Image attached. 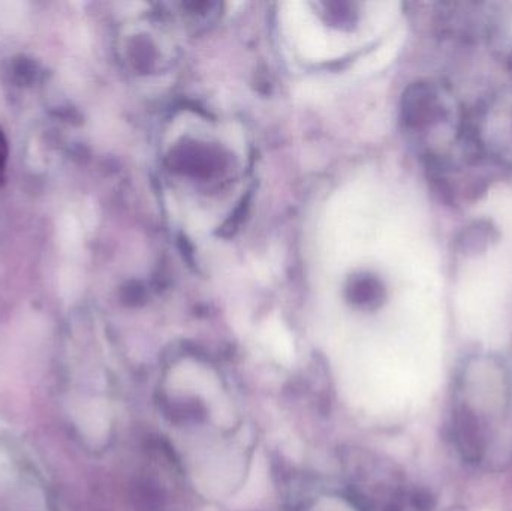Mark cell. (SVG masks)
I'll use <instances>...</instances> for the list:
<instances>
[{"label":"cell","instance_id":"obj_1","mask_svg":"<svg viewBox=\"0 0 512 511\" xmlns=\"http://www.w3.org/2000/svg\"><path fill=\"white\" fill-rule=\"evenodd\" d=\"M454 441L463 459L477 464L483 459L486 443L477 416L468 407L457 408L453 417Z\"/></svg>","mask_w":512,"mask_h":511},{"label":"cell","instance_id":"obj_2","mask_svg":"<svg viewBox=\"0 0 512 511\" xmlns=\"http://www.w3.org/2000/svg\"><path fill=\"white\" fill-rule=\"evenodd\" d=\"M445 116H447V110L435 87L423 84L412 90L409 98V117L414 125H432V123L441 122Z\"/></svg>","mask_w":512,"mask_h":511},{"label":"cell","instance_id":"obj_3","mask_svg":"<svg viewBox=\"0 0 512 511\" xmlns=\"http://www.w3.org/2000/svg\"><path fill=\"white\" fill-rule=\"evenodd\" d=\"M492 231L490 225L483 224V222L472 225L469 230L465 231L462 240H460L463 243V249L477 252L486 248L489 245V240L492 239Z\"/></svg>","mask_w":512,"mask_h":511},{"label":"cell","instance_id":"obj_4","mask_svg":"<svg viewBox=\"0 0 512 511\" xmlns=\"http://www.w3.org/2000/svg\"><path fill=\"white\" fill-rule=\"evenodd\" d=\"M6 155H8L6 141L3 138L2 132H0V180L3 179V173H5Z\"/></svg>","mask_w":512,"mask_h":511}]
</instances>
